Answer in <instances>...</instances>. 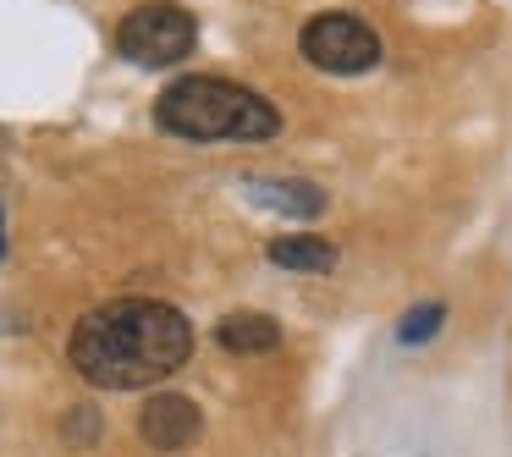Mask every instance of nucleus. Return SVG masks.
<instances>
[{
	"label": "nucleus",
	"mask_w": 512,
	"mask_h": 457,
	"mask_svg": "<svg viewBox=\"0 0 512 457\" xmlns=\"http://www.w3.org/2000/svg\"><path fill=\"white\" fill-rule=\"evenodd\" d=\"M441 320H446V309H441V303H424V309H413L408 314V320H402V342H424V336H435V331H441Z\"/></svg>",
	"instance_id": "1a4fd4ad"
},
{
	"label": "nucleus",
	"mask_w": 512,
	"mask_h": 457,
	"mask_svg": "<svg viewBox=\"0 0 512 457\" xmlns=\"http://www.w3.org/2000/svg\"><path fill=\"white\" fill-rule=\"evenodd\" d=\"M204 430V413L193 397H177V391H160V397H149L144 419H138V435H144L155 452H182V446H193Z\"/></svg>",
	"instance_id": "39448f33"
},
{
	"label": "nucleus",
	"mask_w": 512,
	"mask_h": 457,
	"mask_svg": "<svg viewBox=\"0 0 512 457\" xmlns=\"http://www.w3.org/2000/svg\"><path fill=\"white\" fill-rule=\"evenodd\" d=\"M155 122L177 138H193V144H215V138L265 144V138L281 133L276 105L226 78H177L171 89H160Z\"/></svg>",
	"instance_id": "f03ea898"
},
{
	"label": "nucleus",
	"mask_w": 512,
	"mask_h": 457,
	"mask_svg": "<svg viewBox=\"0 0 512 457\" xmlns=\"http://www.w3.org/2000/svg\"><path fill=\"white\" fill-rule=\"evenodd\" d=\"M298 50H303V61H309V67L336 72V78H358V72L380 67V56H386L375 28L358 23V17H347V12L309 17V23H303V34H298Z\"/></svg>",
	"instance_id": "20e7f679"
},
{
	"label": "nucleus",
	"mask_w": 512,
	"mask_h": 457,
	"mask_svg": "<svg viewBox=\"0 0 512 457\" xmlns=\"http://www.w3.org/2000/svg\"><path fill=\"white\" fill-rule=\"evenodd\" d=\"M199 45V23H193L188 6L177 0H149L116 23V50H122L133 67H177L193 56Z\"/></svg>",
	"instance_id": "7ed1b4c3"
},
{
	"label": "nucleus",
	"mask_w": 512,
	"mask_h": 457,
	"mask_svg": "<svg viewBox=\"0 0 512 457\" xmlns=\"http://www.w3.org/2000/svg\"><path fill=\"white\" fill-rule=\"evenodd\" d=\"M67 358L89 386L100 391H138L177 375L193 358V325L182 309L160 298H116L89 309L72 325Z\"/></svg>",
	"instance_id": "f257e3e1"
},
{
	"label": "nucleus",
	"mask_w": 512,
	"mask_h": 457,
	"mask_svg": "<svg viewBox=\"0 0 512 457\" xmlns=\"http://www.w3.org/2000/svg\"><path fill=\"white\" fill-rule=\"evenodd\" d=\"M94 430H100L94 408H72V413H67V424H61V435H67V441H78V446H89V441H94Z\"/></svg>",
	"instance_id": "9d476101"
},
{
	"label": "nucleus",
	"mask_w": 512,
	"mask_h": 457,
	"mask_svg": "<svg viewBox=\"0 0 512 457\" xmlns=\"http://www.w3.org/2000/svg\"><path fill=\"white\" fill-rule=\"evenodd\" d=\"M270 265H281V270H336V248L325 243V237H309V232H298V237H276L270 243Z\"/></svg>",
	"instance_id": "6e6552de"
},
{
	"label": "nucleus",
	"mask_w": 512,
	"mask_h": 457,
	"mask_svg": "<svg viewBox=\"0 0 512 457\" xmlns=\"http://www.w3.org/2000/svg\"><path fill=\"white\" fill-rule=\"evenodd\" d=\"M215 342L226 347V353H276L281 347V325L270 320V314H226L221 325H215Z\"/></svg>",
	"instance_id": "423d86ee"
},
{
	"label": "nucleus",
	"mask_w": 512,
	"mask_h": 457,
	"mask_svg": "<svg viewBox=\"0 0 512 457\" xmlns=\"http://www.w3.org/2000/svg\"><path fill=\"white\" fill-rule=\"evenodd\" d=\"M248 193H254L259 204H270V210H281V215H320L325 210V188H314V182H265V177H254Z\"/></svg>",
	"instance_id": "0eeeda50"
}]
</instances>
